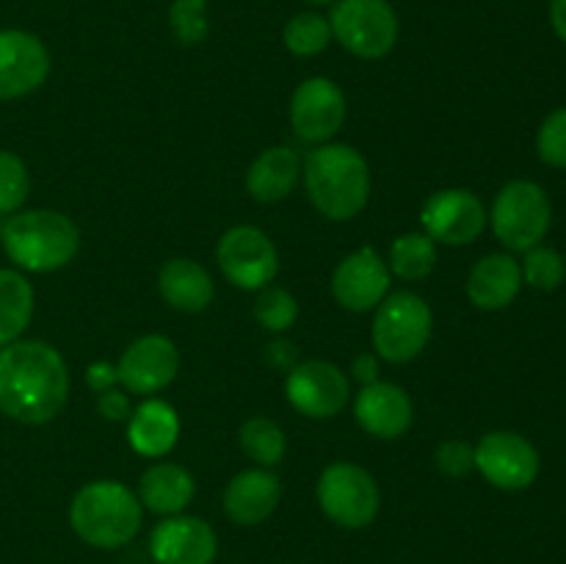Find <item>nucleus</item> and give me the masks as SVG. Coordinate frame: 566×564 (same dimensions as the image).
Segmentation results:
<instances>
[{"label": "nucleus", "mask_w": 566, "mask_h": 564, "mask_svg": "<svg viewBox=\"0 0 566 564\" xmlns=\"http://www.w3.org/2000/svg\"><path fill=\"white\" fill-rule=\"evenodd\" d=\"M70 398V368L44 341H14L0 348V412L25 426H44Z\"/></svg>", "instance_id": "nucleus-1"}, {"label": "nucleus", "mask_w": 566, "mask_h": 564, "mask_svg": "<svg viewBox=\"0 0 566 564\" xmlns=\"http://www.w3.org/2000/svg\"><path fill=\"white\" fill-rule=\"evenodd\" d=\"M304 188L313 208L329 221H348L370 199L368 160L352 144H318L302 166Z\"/></svg>", "instance_id": "nucleus-2"}, {"label": "nucleus", "mask_w": 566, "mask_h": 564, "mask_svg": "<svg viewBox=\"0 0 566 564\" xmlns=\"http://www.w3.org/2000/svg\"><path fill=\"white\" fill-rule=\"evenodd\" d=\"M0 243L17 271L53 274L70 265L81 252V230L61 210H17L6 219Z\"/></svg>", "instance_id": "nucleus-3"}, {"label": "nucleus", "mask_w": 566, "mask_h": 564, "mask_svg": "<svg viewBox=\"0 0 566 564\" xmlns=\"http://www.w3.org/2000/svg\"><path fill=\"white\" fill-rule=\"evenodd\" d=\"M144 506L136 492L116 479H97L72 495L70 525L81 542L97 551H116L136 540Z\"/></svg>", "instance_id": "nucleus-4"}, {"label": "nucleus", "mask_w": 566, "mask_h": 564, "mask_svg": "<svg viewBox=\"0 0 566 564\" xmlns=\"http://www.w3.org/2000/svg\"><path fill=\"white\" fill-rule=\"evenodd\" d=\"M434 332V313L423 296L412 291H392L374 310L370 341L379 359L387 363H412L429 346Z\"/></svg>", "instance_id": "nucleus-5"}, {"label": "nucleus", "mask_w": 566, "mask_h": 564, "mask_svg": "<svg viewBox=\"0 0 566 564\" xmlns=\"http://www.w3.org/2000/svg\"><path fill=\"white\" fill-rule=\"evenodd\" d=\"M492 232L509 252H528L545 241L553 221V205L534 180H512L492 202Z\"/></svg>", "instance_id": "nucleus-6"}, {"label": "nucleus", "mask_w": 566, "mask_h": 564, "mask_svg": "<svg viewBox=\"0 0 566 564\" xmlns=\"http://www.w3.org/2000/svg\"><path fill=\"white\" fill-rule=\"evenodd\" d=\"M318 506L335 525L359 531L376 520L381 509V492L370 470L354 462H332L318 476Z\"/></svg>", "instance_id": "nucleus-7"}, {"label": "nucleus", "mask_w": 566, "mask_h": 564, "mask_svg": "<svg viewBox=\"0 0 566 564\" xmlns=\"http://www.w3.org/2000/svg\"><path fill=\"white\" fill-rule=\"evenodd\" d=\"M329 28L357 59H385L398 42V14L387 0H335Z\"/></svg>", "instance_id": "nucleus-8"}, {"label": "nucleus", "mask_w": 566, "mask_h": 564, "mask_svg": "<svg viewBox=\"0 0 566 564\" xmlns=\"http://www.w3.org/2000/svg\"><path fill=\"white\" fill-rule=\"evenodd\" d=\"M221 274L241 291H263L280 274V252L260 227L238 224L216 243Z\"/></svg>", "instance_id": "nucleus-9"}, {"label": "nucleus", "mask_w": 566, "mask_h": 564, "mask_svg": "<svg viewBox=\"0 0 566 564\" xmlns=\"http://www.w3.org/2000/svg\"><path fill=\"white\" fill-rule=\"evenodd\" d=\"M285 396L304 418L329 420L348 407L352 382L346 370L329 359H302L287 370Z\"/></svg>", "instance_id": "nucleus-10"}, {"label": "nucleus", "mask_w": 566, "mask_h": 564, "mask_svg": "<svg viewBox=\"0 0 566 564\" xmlns=\"http://www.w3.org/2000/svg\"><path fill=\"white\" fill-rule=\"evenodd\" d=\"M475 470L497 490H528L539 476V451L517 431H490L475 446Z\"/></svg>", "instance_id": "nucleus-11"}, {"label": "nucleus", "mask_w": 566, "mask_h": 564, "mask_svg": "<svg viewBox=\"0 0 566 564\" xmlns=\"http://www.w3.org/2000/svg\"><path fill=\"white\" fill-rule=\"evenodd\" d=\"M490 213L479 194L468 188H442L434 191L420 208V224L434 243L446 247H468L481 238Z\"/></svg>", "instance_id": "nucleus-12"}, {"label": "nucleus", "mask_w": 566, "mask_h": 564, "mask_svg": "<svg viewBox=\"0 0 566 564\" xmlns=\"http://www.w3.org/2000/svg\"><path fill=\"white\" fill-rule=\"evenodd\" d=\"M348 103L343 88L329 77H307L291 97V125L302 142L329 144L346 125Z\"/></svg>", "instance_id": "nucleus-13"}, {"label": "nucleus", "mask_w": 566, "mask_h": 564, "mask_svg": "<svg viewBox=\"0 0 566 564\" xmlns=\"http://www.w3.org/2000/svg\"><path fill=\"white\" fill-rule=\"evenodd\" d=\"M390 265L374 247H359L337 263L332 296L348 313H370L390 293Z\"/></svg>", "instance_id": "nucleus-14"}, {"label": "nucleus", "mask_w": 566, "mask_h": 564, "mask_svg": "<svg viewBox=\"0 0 566 564\" xmlns=\"http://www.w3.org/2000/svg\"><path fill=\"white\" fill-rule=\"evenodd\" d=\"M180 370V352L166 335H142L116 363L119 385L133 396H153L169 387Z\"/></svg>", "instance_id": "nucleus-15"}, {"label": "nucleus", "mask_w": 566, "mask_h": 564, "mask_svg": "<svg viewBox=\"0 0 566 564\" xmlns=\"http://www.w3.org/2000/svg\"><path fill=\"white\" fill-rule=\"evenodd\" d=\"M149 556L155 564H213L219 556V536L208 520L169 514L149 534Z\"/></svg>", "instance_id": "nucleus-16"}, {"label": "nucleus", "mask_w": 566, "mask_h": 564, "mask_svg": "<svg viewBox=\"0 0 566 564\" xmlns=\"http://www.w3.org/2000/svg\"><path fill=\"white\" fill-rule=\"evenodd\" d=\"M50 75V53L36 33L0 31V100H20L36 92Z\"/></svg>", "instance_id": "nucleus-17"}, {"label": "nucleus", "mask_w": 566, "mask_h": 564, "mask_svg": "<svg viewBox=\"0 0 566 564\" xmlns=\"http://www.w3.org/2000/svg\"><path fill=\"white\" fill-rule=\"evenodd\" d=\"M354 418L376 440H398L415 424V404L396 382H370L354 398Z\"/></svg>", "instance_id": "nucleus-18"}, {"label": "nucleus", "mask_w": 566, "mask_h": 564, "mask_svg": "<svg viewBox=\"0 0 566 564\" xmlns=\"http://www.w3.org/2000/svg\"><path fill=\"white\" fill-rule=\"evenodd\" d=\"M282 501V481L271 468H249L232 476L224 487L221 506L230 523L252 529L265 523Z\"/></svg>", "instance_id": "nucleus-19"}, {"label": "nucleus", "mask_w": 566, "mask_h": 564, "mask_svg": "<svg viewBox=\"0 0 566 564\" xmlns=\"http://www.w3.org/2000/svg\"><path fill=\"white\" fill-rule=\"evenodd\" d=\"M468 299L479 310L495 313L506 310L523 291V271L512 254H486L470 269L468 274Z\"/></svg>", "instance_id": "nucleus-20"}, {"label": "nucleus", "mask_w": 566, "mask_h": 564, "mask_svg": "<svg viewBox=\"0 0 566 564\" xmlns=\"http://www.w3.org/2000/svg\"><path fill=\"white\" fill-rule=\"evenodd\" d=\"M302 155L293 147H269L247 171V191L254 202L274 205L296 191L302 180Z\"/></svg>", "instance_id": "nucleus-21"}, {"label": "nucleus", "mask_w": 566, "mask_h": 564, "mask_svg": "<svg viewBox=\"0 0 566 564\" xmlns=\"http://www.w3.org/2000/svg\"><path fill=\"white\" fill-rule=\"evenodd\" d=\"M138 501L153 514L169 518V514H182L188 503L197 495V481L191 470L177 462H155L138 479Z\"/></svg>", "instance_id": "nucleus-22"}, {"label": "nucleus", "mask_w": 566, "mask_h": 564, "mask_svg": "<svg viewBox=\"0 0 566 564\" xmlns=\"http://www.w3.org/2000/svg\"><path fill=\"white\" fill-rule=\"evenodd\" d=\"M158 291L171 310L202 313L213 304L216 285L205 265L188 258H171L158 271Z\"/></svg>", "instance_id": "nucleus-23"}, {"label": "nucleus", "mask_w": 566, "mask_h": 564, "mask_svg": "<svg viewBox=\"0 0 566 564\" xmlns=\"http://www.w3.org/2000/svg\"><path fill=\"white\" fill-rule=\"evenodd\" d=\"M177 440H180V418L164 398H149L127 418V442L142 457H166Z\"/></svg>", "instance_id": "nucleus-24"}, {"label": "nucleus", "mask_w": 566, "mask_h": 564, "mask_svg": "<svg viewBox=\"0 0 566 564\" xmlns=\"http://www.w3.org/2000/svg\"><path fill=\"white\" fill-rule=\"evenodd\" d=\"M36 293L28 276L17 269H0V348L20 341L33 318Z\"/></svg>", "instance_id": "nucleus-25"}, {"label": "nucleus", "mask_w": 566, "mask_h": 564, "mask_svg": "<svg viewBox=\"0 0 566 564\" xmlns=\"http://www.w3.org/2000/svg\"><path fill=\"white\" fill-rule=\"evenodd\" d=\"M387 265H390V274H396L398 280H426L437 269V243L426 232H403L392 241Z\"/></svg>", "instance_id": "nucleus-26"}, {"label": "nucleus", "mask_w": 566, "mask_h": 564, "mask_svg": "<svg viewBox=\"0 0 566 564\" xmlns=\"http://www.w3.org/2000/svg\"><path fill=\"white\" fill-rule=\"evenodd\" d=\"M238 442L241 451L252 459L258 468H274L282 462L287 451V437L276 420L265 418V415H254L238 431Z\"/></svg>", "instance_id": "nucleus-27"}, {"label": "nucleus", "mask_w": 566, "mask_h": 564, "mask_svg": "<svg viewBox=\"0 0 566 564\" xmlns=\"http://www.w3.org/2000/svg\"><path fill=\"white\" fill-rule=\"evenodd\" d=\"M282 42L291 50L293 55H302V59H310V55H318L329 48L332 42V28L329 20L318 11H302V14H293L287 20L285 31H282Z\"/></svg>", "instance_id": "nucleus-28"}, {"label": "nucleus", "mask_w": 566, "mask_h": 564, "mask_svg": "<svg viewBox=\"0 0 566 564\" xmlns=\"http://www.w3.org/2000/svg\"><path fill=\"white\" fill-rule=\"evenodd\" d=\"M258 293L260 296L258 302H254V318H258V324L263 326V330L282 335V332H287L296 324L298 302L291 291L269 285Z\"/></svg>", "instance_id": "nucleus-29"}, {"label": "nucleus", "mask_w": 566, "mask_h": 564, "mask_svg": "<svg viewBox=\"0 0 566 564\" xmlns=\"http://www.w3.org/2000/svg\"><path fill=\"white\" fill-rule=\"evenodd\" d=\"M523 263H520V271H523V282H528L536 291H556L562 288L566 280V263L562 252L551 247H534L528 252H523Z\"/></svg>", "instance_id": "nucleus-30"}, {"label": "nucleus", "mask_w": 566, "mask_h": 564, "mask_svg": "<svg viewBox=\"0 0 566 564\" xmlns=\"http://www.w3.org/2000/svg\"><path fill=\"white\" fill-rule=\"evenodd\" d=\"M28 194H31V175L25 160L17 153L0 149V216L22 210Z\"/></svg>", "instance_id": "nucleus-31"}, {"label": "nucleus", "mask_w": 566, "mask_h": 564, "mask_svg": "<svg viewBox=\"0 0 566 564\" xmlns=\"http://www.w3.org/2000/svg\"><path fill=\"white\" fill-rule=\"evenodd\" d=\"M169 25L175 31L177 42L193 48L208 39V0H175L169 11Z\"/></svg>", "instance_id": "nucleus-32"}, {"label": "nucleus", "mask_w": 566, "mask_h": 564, "mask_svg": "<svg viewBox=\"0 0 566 564\" xmlns=\"http://www.w3.org/2000/svg\"><path fill=\"white\" fill-rule=\"evenodd\" d=\"M536 153L547 166L566 169V105L545 116L536 133Z\"/></svg>", "instance_id": "nucleus-33"}, {"label": "nucleus", "mask_w": 566, "mask_h": 564, "mask_svg": "<svg viewBox=\"0 0 566 564\" xmlns=\"http://www.w3.org/2000/svg\"><path fill=\"white\" fill-rule=\"evenodd\" d=\"M434 462L440 468V473L451 476V479H464L475 470V446H470L468 440H442L434 451Z\"/></svg>", "instance_id": "nucleus-34"}, {"label": "nucleus", "mask_w": 566, "mask_h": 564, "mask_svg": "<svg viewBox=\"0 0 566 564\" xmlns=\"http://www.w3.org/2000/svg\"><path fill=\"white\" fill-rule=\"evenodd\" d=\"M97 412L103 415L105 420H114V424H119V420H127L130 418V404H127V396L122 390H105V393H97Z\"/></svg>", "instance_id": "nucleus-35"}, {"label": "nucleus", "mask_w": 566, "mask_h": 564, "mask_svg": "<svg viewBox=\"0 0 566 564\" xmlns=\"http://www.w3.org/2000/svg\"><path fill=\"white\" fill-rule=\"evenodd\" d=\"M86 385L92 387L94 393H105L114 390L119 385V374H116V365L105 363V359H97L86 368Z\"/></svg>", "instance_id": "nucleus-36"}, {"label": "nucleus", "mask_w": 566, "mask_h": 564, "mask_svg": "<svg viewBox=\"0 0 566 564\" xmlns=\"http://www.w3.org/2000/svg\"><path fill=\"white\" fill-rule=\"evenodd\" d=\"M265 359H269L271 368L291 370L293 365L298 363L296 346H293L291 341H285V337H276V341H271L269 348H265Z\"/></svg>", "instance_id": "nucleus-37"}, {"label": "nucleus", "mask_w": 566, "mask_h": 564, "mask_svg": "<svg viewBox=\"0 0 566 564\" xmlns=\"http://www.w3.org/2000/svg\"><path fill=\"white\" fill-rule=\"evenodd\" d=\"M354 379H359L363 385H370V382H379V374H381V365H379V354H370V352H363L354 357Z\"/></svg>", "instance_id": "nucleus-38"}, {"label": "nucleus", "mask_w": 566, "mask_h": 564, "mask_svg": "<svg viewBox=\"0 0 566 564\" xmlns=\"http://www.w3.org/2000/svg\"><path fill=\"white\" fill-rule=\"evenodd\" d=\"M547 11H551L553 31H556V36L566 44V0H551V3H547Z\"/></svg>", "instance_id": "nucleus-39"}, {"label": "nucleus", "mask_w": 566, "mask_h": 564, "mask_svg": "<svg viewBox=\"0 0 566 564\" xmlns=\"http://www.w3.org/2000/svg\"><path fill=\"white\" fill-rule=\"evenodd\" d=\"M304 3H313V6H329V3H335V0H304Z\"/></svg>", "instance_id": "nucleus-40"}]
</instances>
